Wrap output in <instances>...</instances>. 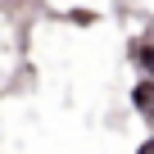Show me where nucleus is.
<instances>
[{"label": "nucleus", "mask_w": 154, "mask_h": 154, "mask_svg": "<svg viewBox=\"0 0 154 154\" xmlns=\"http://www.w3.org/2000/svg\"><path fill=\"white\" fill-rule=\"evenodd\" d=\"M131 104H136L145 118H154V77H145V82L131 86Z\"/></svg>", "instance_id": "obj_1"}, {"label": "nucleus", "mask_w": 154, "mask_h": 154, "mask_svg": "<svg viewBox=\"0 0 154 154\" xmlns=\"http://www.w3.org/2000/svg\"><path fill=\"white\" fill-rule=\"evenodd\" d=\"M131 54H136V63H140V72H145V77H154V45L145 41V45H136Z\"/></svg>", "instance_id": "obj_2"}, {"label": "nucleus", "mask_w": 154, "mask_h": 154, "mask_svg": "<svg viewBox=\"0 0 154 154\" xmlns=\"http://www.w3.org/2000/svg\"><path fill=\"white\" fill-rule=\"evenodd\" d=\"M136 154H154V140H145V145H140V149H136Z\"/></svg>", "instance_id": "obj_3"}]
</instances>
